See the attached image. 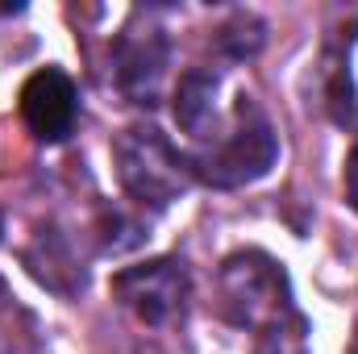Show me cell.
Returning <instances> with one entry per match:
<instances>
[{"instance_id":"cell-4","label":"cell","mask_w":358,"mask_h":354,"mask_svg":"<svg viewBox=\"0 0 358 354\" xmlns=\"http://www.w3.org/2000/svg\"><path fill=\"white\" fill-rule=\"evenodd\" d=\"M113 296L146 325H171L187 309V271L176 259H155L113 275Z\"/></svg>"},{"instance_id":"cell-5","label":"cell","mask_w":358,"mask_h":354,"mask_svg":"<svg viewBox=\"0 0 358 354\" xmlns=\"http://www.w3.org/2000/svg\"><path fill=\"white\" fill-rule=\"evenodd\" d=\"M76 113H80V100H76V84L67 71L59 67H42L25 80L21 88V121L34 138L42 142H63L71 129H76Z\"/></svg>"},{"instance_id":"cell-10","label":"cell","mask_w":358,"mask_h":354,"mask_svg":"<svg viewBox=\"0 0 358 354\" xmlns=\"http://www.w3.org/2000/svg\"><path fill=\"white\" fill-rule=\"evenodd\" d=\"M217 46L229 55V59H246L263 46V25L255 17H234L221 34H217Z\"/></svg>"},{"instance_id":"cell-9","label":"cell","mask_w":358,"mask_h":354,"mask_svg":"<svg viewBox=\"0 0 358 354\" xmlns=\"http://www.w3.org/2000/svg\"><path fill=\"white\" fill-rule=\"evenodd\" d=\"M259 354H308V325H304V317L287 313L283 321L267 325Z\"/></svg>"},{"instance_id":"cell-3","label":"cell","mask_w":358,"mask_h":354,"mask_svg":"<svg viewBox=\"0 0 358 354\" xmlns=\"http://www.w3.org/2000/svg\"><path fill=\"white\" fill-rule=\"evenodd\" d=\"M279 159V142H275V129L267 125V117H259L250 104L238 108V125L229 129L225 142H217L213 150L196 155L192 167L196 176L213 187H242L250 179L267 176L271 163Z\"/></svg>"},{"instance_id":"cell-6","label":"cell","mask_w":358,"mask_h":354,"mask_svg":"<svg viewBox=\"0 0 358 354\" xmlns=\"http://www.w3.org/2000/svg\"><path fill=\"white\" fill-rule=\"evenodd\" d=\"M163 67H167V38L159 29H146V34L129 29L117 42V88L134 104H155L159 100Z\"/></svg>"},{"instance_id":"cell-8","label":"cell","mask_w":358,"mask_h":354,"mask_svg":"<svg viewBox=\"0 0 358 354\" xmlns=\"http://www.w3.org/2000/svg\"><path fill=\"white\" fill-rule=\"evenodd\" d=\"M38 246H42V255H38V250H29V255H25V263H29V271H34V275H38L46 288L63 292V279H59V271H67V275H71V279L84 288V271H80V267H76V259L67 255V246L59 242V234H42V242H38Z\"/></svg>"},{"instance_id":"cell-1","label":"cell","mask_w":358,"mask_h":354,"mask_svg":"<svg viewBox=\"0 0 358 354\" xmlns=\"http://www.w3.org/2000/svg\"><path fill=\"white\" fill-rule=\"evenodd\" d=\"M113 159H117L121 187L138 204H150V208H167L192 183V163L179 155L155 125H129L117 138Z\"/></svg>"},{"instance_id":"cell-7","label":"cell","mask_w":358,"mask_h":354,"mask_svg":"<svg viewBox=\"0 0 358 354\" xmlns=\"http://www.w3.org/2000/svg\"><path fill=\"white\" fill-rule=\"evenodd\" d=\"M213 92H217V76L208 71H187L176 88V121L187 134H204L208 117H213Z\"/></svg>"},{"instance_id":"cell-2","label":"cell","mask_w":358,"mask_h":354,"mask_svg":"<svg viewBox=\"0 0 358 354\" xmlns=\"http://www.w3.org/2000/svg\"><path fill=\"white\" fill-rule=\"evenodd\" d=\"M217 296H221V313L242 330H267L292 313L287 279L279 263L263 250H242L225 259L217 275Z\"/></svg>"},{"instance_id":"cell-11","label":"cell","mask_w":358,"mask_h":354,"mask_svg":"<svg viewBox=\"0 0 358 354\" xmlns=\"http://www.w3.org/2000/svg\"><path fill=\"white\" fill-rule=\"evenodd\" d=\"M346 200L355 204V213H358V146L350 150V159H346Z\"/></svg>"}]
</instances>
